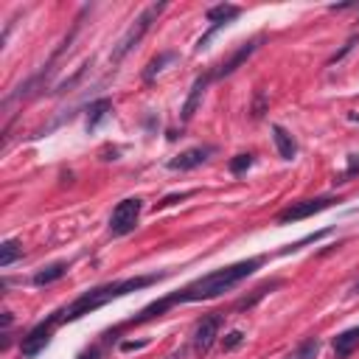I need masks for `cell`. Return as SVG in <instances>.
<instances>
[{
    "label": "cell",
    "instance_id": "cell-11",
    "mask_svg": "<svg viewBox=\"0 0 359 359\" xmlns=\"http://www.w3.org/2000/svg\"><path fill=\"white\" fill-rule=\"evenodd\" d=\"M210 79H213V73H205V76H196V79H194L191 93H188V98H185V104H182V121H191V118H194V112H196V107H199V101H202V95H205Z\"/></svg>",
    "mask_w": 359,
    "mask_h": 359
},
{
    "label": "cell",
    "instance_id": "cell-3",
    "mask_svg": "<svg viewBox=\"0 0 359 359\" xmlns=\"http://www.w3.org/2000/svg\"><path fill=\"white\" fill-rule=\"evenodd\" d=\"M163 8H165V3H151L149 8H143L140 14H137V20L126 28V34L118 39V45H115V50H112V65H118L135 45H140V39L146 36V31L151 28V22H157V17L163 14Z\"/></svg>",
    "mask_w": 359,
    "mask_h": 359
},
{
    "label": "cell",
    "instance_id": "cell-15",
    "mask_svg": "<svg viewBox=\"0 0 359 359\" xmlns=\"http://www.w3.org/2000/svg\"><path fill=\"white\" fill-rule=\"evenodd\" d=\"M109 112H112V101H109V98H95V101L87 107V132L95 129Z\"/></svg>",
    "mask_w": 359,
    "mask_h": 359
},
{
    "label": "cell",
    "instance_id": "cell-9",
    "mask_svg": "<svg viewBox=\"0 0 359 359\" xmlns=\"http://www.w3.org/2000/svg\"><path fill=\"white\" fill-rule=\"evenodd\" d=\"M213 151H216L213 146H191V149L180 151L177 157H171V160H168V168H171V171H191V168L202 165Z\"/></svg>",
    "mask_w": 359,
    "mask_h": 359
},
{
    "label": "cell",
    "instance_id": "cell-4",
    "mask_svg": "<svg viewBox=\"0 0 359 359\" xmlns=\"http://www.w3.org/2000/svg\"><path fill=\"white\" fill-rule=\"evenodd\" d=\"M140 210H143V199H137V196L121 199V202L112 208V216H109V233H112V236H129V233L137 227Z\"/></svg>",
    "mask_w": 359,
    "mask_h": 359
},
{
    "label": "cell",
    "instance_id": "cell-21",
    "mask_svg": "<svg viewBox=\"0 0 359 359\" xmlns=\"http://www.w3.org/2000/svg\"><path fill=\"white\" fill-rule=\"evenodd\" d=\"M356 171H359V154H351V157H348V168H345V174H342V177H337L334 182H345V180H348V177H353Z\"/></svg>",
    "mask_w": 359,
    "mask_h": 359
},
{
    "label": "cell",
    "instance_id": "cell-6",
    "mask_svg": "<svg viewBox=\"0 0 359 359\" xmlns=\"http://www.w3.org/2000/svg\"><path fill=\"white\" fill-rule=\"evenodd\" d=\"M219 328H222V314H205L196 323V328H194V351L199 356H205L213 348V342L219 337Z\"/></svg>",
    "mask_w": 359,
    "mask_h": 359
},
{
    "label": "cell",
    "instance_id": "cell-13",
    "mask_svg": "<svg viewBox=\"0 0 359 359\" xmlns=\"http://www.w3.org/2000/svg\"><path fill=\"white\" fill-rule=\"evenodd\" d=\"M272 140H275V149H278V154L283 157V160H292L294 154H297V143H294V137L283 129V126H272Z\"/></svg>",
    "mask_w": 359,
    "mask_h": 359
},
{
    "label": "cell",
    "instance_id": "cell-12",
    "mask_svg": "<svg viewBox=\"0 0 359 359\" xmlns=\"http://www.w3.org/2000/svg\"><path fill=\"white\" fill-rule=\"evenodd\" d=\"M356 348H359V325H353V328L337 334V339H334V356H337V359H348Z\"/></svg>",
    "mask_w": 359,
    "mask_h": 359
},
{
    "label": "cell",
    "instance_id": "cell-17",
    "mask_svg": "<svg viewBox=\"0 0 359 359\" xmlns=\"http://www.w3.org/2000/svg\"><path fill=\"white\" fill-rule=\"evenodd\" d=\"M174 59H177V53H160L157 59H151V62H149V67L143 70V79H146V81H151V79H154V73H160V70H163V65H165V62H174Z\"/></svg>",
    "mask_w": 359,
    "mask_h": 359
},
{
    "label": "cell",
    "instance_id": "cell-24",
    "mask_svg": "<svg viewBox=\"0 0 359 359\" xmlns=\"http://www.w3.org/2000/svg\"><path fill=\"white\" fill-rule=\"evenodd\" d=\"M168 359H177V356H168Z\"/></svg>",
    "mask_w": 359,
    "mask_h": 359
},
{
    "label": "cell",
    "instance_id": "cell-5",
    "mask_svg": "<svg viewBox=\"0 0 359 359\" xmlns=\"http://www.w3.org/2000/svg\"><path fill=\"white\" fill-rule=\"evenodd\" d=\"M334 202H339L337 196H317V199H300V202H292L289 208H283L278 213V224H289V222H300V219H309L320 210H328Z\"/></svg>",
    "mask_w": 359,
    "mask_h": 359
},
{
    "label": "cell",
    "instance_id": "cell-18",
    "mask_svg": "<svg viewBox=\"0 0 359 359\" xmlns=\"http://www.w3.org/2000/svg\"><path fill=\"white\" fill-rule=\"evenodd\" d=\"M317 351H320V342H317V337H311V339H306V342L297 348L294 359H317Z\"/></svg>",
    "mask_w": 359,
    "mask_h": 359
},
{
    "label": "cell",
    "instance_id": "cell-20",
    "mask_svg": "<svg viewBox=\"0 0 359 359\" xmlns=\"http://www.w3.org/2000/svg\"><path fill=\"white\" fill-rule=\"evenodd\" d=\"M241 342H244V334H241V331H230V334L224 337L222 348H224V351H233V348H238Z\"/></svg>",
    "mask_w": 359,
    "mask_h": 359
},
{
    "label": "cell",
    "instance_id": "cell-2",
    "mask_svg": "<svg viewBox=\"0 0 359 359\" xmlns=\"http://www.w3.org/2000/svg\"><path fill=\"white\" fill-rule=\"evenodd\" d=\"M157 280H163V275H135V278L101 283V286L87 289L84 294H79V297H76L73 303H67L62 311H56L53 320H56V323H73V320H79V317H84V314H90V311L107 306L109 300H118V297H123V294H129V292H137V289H146V286H151V283H157Z\"/></svg>",
    "mask_w": 359,
    "mask_h": 359
},
{
    "label": "cell",
    "instance_id": "cell-23",
    "mask_svg": "<svg viewBox=\"0 0 359 359\" xmlns=\"http://www.w3.org/2000/svg\"><path fill=\"white\" fill-rule=\"evenodd\" d=\"M353 292H359V283H356V286H353Z\"/></svg>",
    "mask_w": 359,
    "mask_h": 359
},
{
    "label": "cell",
    "instance_id": "cell-10",
    "mask_svg": "<svg viewBox=\"0 0 359 359\" xmlns=\"http://www.w3.org/2000/svg\"><path fill=\"white\" fill-rule=\"evenodd\" d=\"M258 42H261V36H255V39H250V42H244V45H238V50L230 56V59H224L222 65H219V70H213V79H224V76H230V73H236L252 53H255V48H258Z\"/></svg>",
    "mask_w": 359,
    "mask_h": 359
},
{
    "label": "cell",
    "instance_id": "cell-14",
    "mask_svg": "<svg viewBox=\"0 0 359 359\" xmlns=\"http://www.w3.org/2000/svg\"><path fill=\"white\" fill-rule=\"evenodd\" d=\"M65 272H67V264H65V261H56V264H48V266H42V269H36L34 278H31V283H34V286H50L53 280L65 278Z\"/></svg>",
    "mask_w": 359,
    "mask_h": 359
},
{
    "label": "cell",
    "instance_id": "cell-1",
    "mask_svg": "<svg viewBox=\"0 0 359 359\" xmlns=\"http://www.w3.org/2000/svg\"><path fill=\"white\" fill-rule=\"evenodd\" d=\"M261 266V258H247V261H236L230 266H222V269H213L196 280H191L188 286H182L180 292L168 294L171 303H199V300H213L224 292H230L233 286H238L244 278H250L255 269Z\"/></svg>",
    "mask_w": 359,
    "mask_h": 359
},
{
    "label": "cell",
    "instance_id": "cell-7",
    "mask_svg": "<svg viewBox=\"0 0 359 359\" xmlns=\"http://www.w3.org/2000/svg\"><path fill=\"white\" fill-rule=\"evenodd\" d=\"M238 14H241V8H238V6H233V3H219V6H210V8H208V14H205V17H208V22H210V28H208V34H202V36H199L196 50H202V48L210 42V36H213V34H216L222 25H227L230 20H236Z\"/></svg>",
    "mask_w": 359,
    "mask_h": 359
},
{
    "label": "cell",
    "instance_id": "cell-19",
    "mask_svg": "<svg viewBox=\"0 0 359 359\" xmlns=\"http://www.w3.org/2000/svg\"><path fill=\"white\" fill-rule=\"evenodd\" d=\"M252 160H255V154H250V151H247V154H236V157L230 160V171H233V174H244V171L252 165Z\"/></svg>",
    "mask_w": 359,
    "mask_h": 359
},
{
    "label": "cell",
    "instance_id": "cell-8",
    "mask_svg": "<svg viewBox=\"0 0 359 359\" xmlns=\"http://www.w3.org/2000/svg\"><path fill=\"white\" fill-rule=\"evenodd\" d=\"M56 325V320L53 317H48L45 323H39V325H34L25 337H22V342H20V351H22V356H28V359H34L48 342H50V328Z\"/></svg>",
    "mask_w": 359,
    "mask_h": 359
},
{
    "label": "cell",
    "instance_id": "cell-16",
    "mask_svg": "<svg viewBox=\"0 0 359 359\" xmlns=\"http://www.w3.org/2000/svg\"><path fill=\"white\" fill-rule=\"evenodd\" d=\"M20 255H22V247H20V241H17V238H6V241L0 244V266H3V269H6V266H11Z\"/></svg>",
    "mask_w": 359,
    "mask_h": 359
},
{
    "label": "cell",
    "instance_id": "cell-22",
    "mask_svg": "<svg viewBox=\"0 0 359 359\" xmlns=\"http://www.w3.org/2000/svg\"><path fill=\"white\" fill-rule=\"evenodd\" d=\"M79 359H95V351H90V353H81Z\"/></svg>",
    "mask_w": 359,
    "mask_h": 359
}]
</instances>
